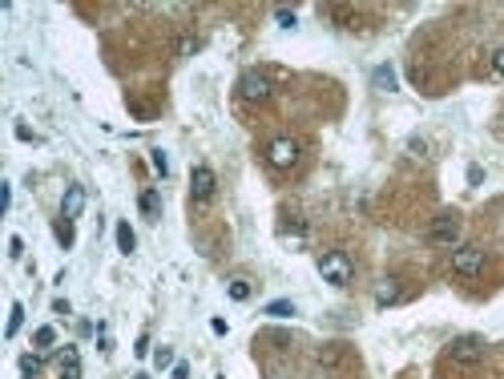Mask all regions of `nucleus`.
<instances>
[{"label":"nucleus","mask_w":504,"mask_h":379,"mask_svg":"<svg viewBox=\"0 0 504 379\" xmlns=\"http://www.w3.org/2000/svg\"><path fill=\"white\" fill-rule=\"evenodd\" d=\"M428 238L432 242H440V246H460V214H440L436 222H432V230H428Z\"/></svg>","instance_id":"obj_6"},{"label":"nucleus","mask_w":504,"mask_h":379,"mask_svg":"<svg viewBox=\"0 0 504 379\" xmlns=\"http://www.w3.org/2000/svg\"><path fill=\"white\" fill-rule=\"evenodd\" d=\"M141 214H146V218L162 214V198H158V190H141Z\"/></svg>","instance_id":"obj_13"},{"label":"nucleus","mask_w":504,"mask_h":379,"mask_svg":"<svg viewBox=\"0 0 504 379\" xmlns=\"http://www.w3.org/2000/svg\"><path fill=\"white\" fill-rule=\"evenodd\" d=\"M239 97H242V101H251V105L266 101V97H270V77L258 73V69L242 73V77H239Z\"/></svg>","instance_id":"obj_3"},{"label":"nucleus","mask_w":504,"mask_h":379,"mask_svg":"<svg viewBox=\"0 0 504 379\" xmlns=\"http://www.w3.org/2000/svg\"><path fill=\"white\" fill-rule=\"evenodd\" d=\"M133 246H138V238H133V226H129V222H117V251H121V254H133Z\"/></svg>","instance_id":"obj_12"},{"label":"nucleus","mask_w":504,"mask_h":379,"mask_svg":"<svg viewBox=\"0 0 504 379\" xmlns=\"http://www.w3.org/2000/svg\"><path fill=\"white\" fill-rule=\"evenodd\" d=\"M21 371H25V375H37V371H40V355H21Z\"/></svg>","instance_id":"obj_19"},{"label":"nucleus","mask_w":504,"mask_h":379,"mask_svg":"<svg viewBox=\"0 0 504 379\" xmlns=\"http://www.w3.org/2000/svg\"><path fill=\"white\" fill-rule=\"evenodd\" d=\"M275 21H278L283 28H295V13H290V9H278V13H275Z\"/></svg>","instance_id":"obj_22"},{"label":"nucleus","mask_w":504,"mask_h":379,"mask_svg":"<svg viewBox=\"0 0 504 379\" xmlns=\"http://www.w3.org/2000/svg\"><path fill=\"white\" fill-rule=\"evenodd\" d=\"M266 315L270 319H290L295 315V303H290V299H275V303H266Z\"/></svg>","instance_id":"obj_15"},{"label":"nucleus","mask_w":504,"mask_h":379,"mask_svg":"<svg viewBox=\"0 0 504 379\" xmlns=\"http://www.w3.org/2000/svg\"><path fill=\"white\" fill-rule=\"evenodd\" d=\"M174 379H190V367L186 363H174Z\"/></svg>","instance_id":"obj_26"},{"label":"nucleus","mask_w":504,"mask_h":379,"mask_svg":"<svg viewBox=\"0 0 504 379\" xmlns=\"http://www.w3.org/2000/svg\"><path fill=\"white\" fill-rule=\"evenodd\" d=\"M266 162L275 165V170H290V165L299 162V141L295 138H275L266 145Z\"/></svg>","instance_id":"obj_5"},{"label":"nucleus","mask_w":504,"mask_h":379,"mask_svg":"<svg viewBox=\"0 0 504 379\" xmlns=\"http://www.w3.org/2000/svg\"><path fill=\"white\" fill-rule=\"evenodd\" d=\"M153 363H158V367H170V363H174V351H170V347H158V351H153Z\"/></svg>","instance_id":"obj_21"},{"label":"nucleus","mask_w":504,"mask_h":379,"mask_svg":"<svg viewBox=\"0 0 504 379\" xmlns=\"http://www.w3.org/2000/svg\"><path fill=\"white\" fill-rule=\"evenodd\" d=\"M53 234H57V242H61L65 251L73 246V222H69V218H57V226H53Z\"/></svg>","instance_id":"obj_16"},{"label":"nucleus","mask_w":504,"mask_h":379,"mask_svg":"<svg viewBox=\"0 0 504 379\" xmlns=\"http://www.w3.org/2000/svg\"><path fill=\"white\" fill-rule=\"evenodd\" d=\"M81 210H85V186H69L61 194V218H69V222H73Z\"/></svg>","instance_id":"obj_8"},{"label":"nucleus","mask_w":504,"mask_h":379,"mask_svg":"<svg viewBox=\"0 0 504 379\" xmlns=\"http://www.w3.org/2000/svg\"><path fill=\"white\" fill-rule=\"evenodd\" d=\"M133 379H150V375H133Z\"/></svg>","instance_id":"obj_27"},{"label":"nucleus","mask_w":504,"mask_h":379,"mask_svg":"<svg viewBox=\"0 0 504 379\" xmlns=\"http://www.w3.org/2000/svg\"><path fill=\"white\" fill-rule=\"evenodd\" d=\"M484 263H488V254L480 251V246H456L452 251V270L460 278H476L484 270Z\"/></svg>","instance_id":"obj_2"},{"label":"nucleus","mask_w":504,"mask_h":379,"mask_svg":"<svg viewBox=\"0 0 504 379\" xmlns=\"http://www.w3.org/2000/svg\"><path fill=\"white\" fill-rule=\"evenodd\" d=\"M133 355H150V335H138V347H133Z\"/></svg>","instance_id":"obj_25"},{"label":"nucleus","mask_w":504,"mask_h":379,"mask_svg":"<svg viewBox=\"0 0 504 379\" xmlns=\"http://www.w3.org/2000/svg\"><path fill=\"white\" fill-rule=\"evenodd\" d=\"M448 359L452 363H480L484 359V339L480 335H460L448 343Z\"/></svg>","instance_id":"obj_4"},{"label":"nucleus","mask_w":504,"mask_h":379,"mask_svg":"<svg viewBox=\"0 0 504 379\" xmlns=\"http://www.w3.org/2000/svg\"><path fill=\"white\" fill-rule=\"evenodd\" d=\"M400 278H383V282H376V307H391L400 303Z\"/></svg>","instance_id":"obj_9"},{"label":"nucleus","mask_w":504,"mask_h":379,"mask_svg":"<svg viewBox=\"0 0 504 379\" xmlns=\"http://www.w3.org/2000/svg\"><path fill=\"white\" fill-rule=\"evenodd\" d=\"M226 295L234 299V303H246V299H251V282H246V278H230Z\"/></svg>","instance_id":"obj_14"},{"label":"nucleus","mask_w":504,"mask_h":379,"mask_svg":"<svg viewBox=\"0 0 504 379\" xmlns=\"http://www.w3.org/2000/svg\"><path fill=\"white\" fill-rule=\"evenodd\" d=\"M61 379H81V355H77V347H65L61 351Z\"/></svg>","instance_id":"obj_10"},{"label":"nucleus","mask_w":504,"mask_h":379,"mask_svg":"<svg viewBox=\"0 0 504 379\" xmlns=\"http://www.w3.org/2000/svg\"><path fill=\"white\" fill-rule=\"evenodd\" d=\"M492 69H496V77H504V45L496 49V57H492Z\"/></svg>","instance_id":"obj_24"},{"label":"nucleus","mask_w":504,"mask_h":379,"mask_svg":"<svg viewBox=\"0 0 504 379\" xmlns=\"http://www.w3.org/2000/svg\"><path fill=\"white\" fill-rule=\"evenodd\" d=\"M150 162H153V170H158L162 177L170 174V162H165V153H162V150H153V153H150Z\"/></svg>","instance_id":"obj_20"},{"label":"nucleus","mask_w":504,"mask_h":379,"mask_svg":"<svg viewBox=\"0 0 504 379\" xmlns=\"http://www.w3.org/2000/svg\"><path fill=\"white\" fill-rule=\"evenodd\" d=\"M214 190H218V177L210 165H194V174H190V194L198 198V202H210L214 198Z\"/></svg>","instance_id":"obj_7"},{"label":"nucleus","mask_w":504,"mask_h":379,"mask_svg":"<svg viewBox=\"0 0 504 379\" xmlns=\"http://www.w3.org/2000/svg\"><path fill=\"white\" fill-rule=\"evenodd\" d=\"M319 275L327 278L331 287H347L355 278V263L343 251H323L319 254Z\"/></svg>","instance_id":"obj_1"},{"label":"nucleus","mask_w":504,"mask_h":379,"mask_svg":"<svg viewBox=\"0 0 504 379\" xmlns=\"http://www.w3.org/2000/svg\"><path fill=\"white\" fill-rule=\"evenodd\" d=\"M9 254H13V258H21V254H25V242L16 238V234L9 238Z\"/></svg>","instance_id":"obj_23"},{"label":"nucleus","mask_w":504,"mask_h":379,"mask_svg":"<svg viewBox=\"0 0 504 379\" xmlns=\"http://www.w3.org/2000/svg\"><path fill=\"white\" fill-rule=\"evenodd\" d=\"M371 85H376L379 93H395V69H391V65H379L376 73H371Z\"/></svg>","instance_id":"obj_11"},{"label":"nucleus","mask_w":504,"mask_h":379,"mask_svg":"<svg viewBox=\"0 0 504 379\" xmlns=\"http://www.w3.org/2000/svg\"><path fill=\"white\" fill-rule=\"evenodd\" d=\"M33 343H37V347H53V343H57V331H53V327H37Z\"/></svg>","instance_id":"obj_18"},{"label":"nucleus","mask_w":504,"mask_h":379,"mask_svg":"<svg viewBox=\"0 0 504 379\" xmlns=\"http://www.w3.org/2000/svg\"><path fill=\"white\" fill-rule=\"evenodd\" d=\"M21 323H25V307H21V303H13V307H9V327H4V335L13 339L16 331H21Z\"/></svg>","instance_id":"obj_17"}]
</instances>
